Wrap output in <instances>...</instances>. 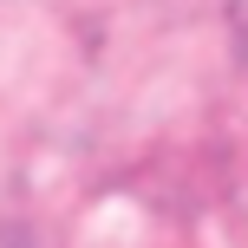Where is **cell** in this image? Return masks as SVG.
Masks as SVG:
<instances>
[{
    "label": "cell",
    "instance_id": "6da1fadb",
    "mask_svg": "<svg viewBox=\"0 0 248 248\" xmlns=\"http://www.w3.org/2000/svg\"><path fill=\"white\" fill-rule=\"evenodd\" d=\"M222 20H229V33L248 46V0H222Z\"/></svg>",
    "mask_w": 248,
    "mask_h": 248
}]
</instances>
